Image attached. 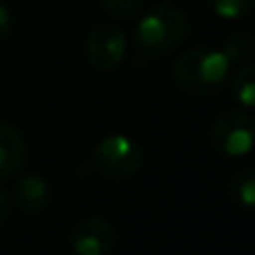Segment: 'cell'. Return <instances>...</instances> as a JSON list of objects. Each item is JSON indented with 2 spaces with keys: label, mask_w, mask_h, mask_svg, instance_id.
<instances>
[{
  "label": "cell",
  "mask_w": 255,
  "mask_h": 255,
  "mask_svg": "<svg viewBox=\"0 0 255 255\" xmlns=\"http://www.w3.org/2000/svg\"><path fill=\"white\" fill-rule=\"evenodd\" d=\"M231 61L222 49L195 47L184 52L172 65V81L188 97H211L229 81Z\"/></svg>",
  "instance_id": "1"
},
{
  "label": "cell",
  "mask_w": 255,
  "mask_h": 255,
  "mask_svg": "<svg viewBox=\"0 0 255 255\" xmlns=\"http://www.w3.org/2000/svg\"><path fill=\"white\" fill-rule=\"evenodd\" d=\"M188 36V18L179 7L157 4L152 7L134 29V45L143 56L159 58L175 52Z\"/></svg>",
  "instance_id": "2"
},
{
  "label": "cell",
  "mask_w": 255,
  "mask_h": 255,
  "mask_svg": "<svg viewBox=\"0 0 255 255\" xmlns=\"http://www.w3.org/2000/svg\"><path fill=\"white\" fill-rule=\"evenodd\" d=\"M143 166V150L128 134H106L92 152V168L110 181H126Z\"/></svg>",
  "instance_id": "3"
},
{
  "label": "cell",
  "mask_w": 255,
  "mask_h": 255,
  "mask_svg": "<svg viewBox=\"0 0 255 255\" xmlns=\"http://www.w3.org/2000/svg\"><path fill=\"white\" fill-rule=\"evenodd\" d=\"M211 143L222 157H247L255 150V119L242 108L220 112L211 126Z\"/></svg>",
  "instance_id": "4"
},
{
  "label": "cell",
  "mask_w": 255,
  "mask_h": 255,
  "mask_svg": "<svg viewBox=\"0 0 255 255\" xmlns=\"http://www.w3.org/2000/svg\"><path fill=\"white\" fill-rule=\"evenodd\" d=\"M128 38L117 25H97L85 38L88 63L99 72H110L124 61Z\"/></svg>",
  "instance_id": "5"
},
{
  "label": "cell",
  "mask_w": 255,
  "mask_h": 255,
  "mask_svg": "<svg viewBox=\"0 0 255 255\" xmlns=\"http://www.w3.org/2000/svg\"><path fill=\"white\" fill-rule=\"evenodd\" d=\"M70 247L74 255H110L117 247V231L106 217H85L72 229Z\"/></svg>",
  "instance_id": "6"
},
{
  "label": "cell",
  "mask_w": 255,
  "mask_h": 255,
  "mask_svg": "<svg viewBox=\"0 0 255 255\" xmlns=\"http://www.w3.org/2000/svg\"><path fill=\"white\" fill-rule=\"evenodd\" d=\"M27 163V145L16 126L0 121V181L13 179Z\"/></svg>",
  "instance_id": "7"
},
{
  "label": "cell",
  "mask_w": 255,
  "mask_h": 255,
  "mask_svg": "<svg viewBox=\"0 0 255 255\" xmlns=\"http://www.w3.org/2000/svg\"><path fill=\"white\" fill-rule=\"evenodd\" d=\"M11 202L27 215H38L52 202V186L40 175H25L13 186Z\"/></svg>",
  "instance_id": "8"
},
{
  "label": "cell",
  "mask_w": 255,
  "mask_h": 255,
  "mask_svg": "<svg viewBox=\"0 0 255 255\" xmlns=\"http://www.w3.org/2000/svg\"><path fill=\"white\" fill-rule=\"evenodd\" d=\"M229 195L240 208L255 213V166L242 168L231 177Z\"/></svg>",
  "instance_id": "9"
},
{
  "label": "cell",
  "mask_w": 255,
  "mask_h": 255,
  "mask_svg": "<svg viewBox=\"0 0 255 255\" xmlns=\"http://www.w3.org/2000/svg\"><path fill=\"white\" fill-rule=\"evenodd\" d=\"M231 97L242 110H255V65H240L231 79Z\"/></svg>",
  "instance_id": "10"
},
{
  "label": "cell",
  "mask_w": 255,
  "mask_h": 255,
  "mask_svg": "<svg viewBox=\"0 0 255 255\" xmlns=\"http://www.w3.org/2000/svg\"><path fill=\"white\" fill-rule=\"evenodd\" d=\"M222 52L226 54V58L238 65H247V63L255 61V34L253 31H233L222 45Z\"/></svg>",
  "instance_id": "11"
},
{
  "label": "cell",
  "mask_w": 255,
  "mask_h": 255,
  "mask_svg": "<svg viewBox=\"0 0 255 255\" xmlns=\"http://www.w3.org/2000/svg\"><path fill=\"white\" fill-rule=\"evenodd\" d=\"M206 4L222 20H242L251 13L255 0H206Z\"/></svg>",
  "instance_id": "12"
},
{
  "label": "cell",
  "mask_w": 255,
  "mask_h": 255,
  "mask_svg": "<svg viewBox=\"0 0 255 255\" xmlns=\"http://www.w3.org/2000/svg\"><path fill=\"white\" fill-rule=\"evenodd\" d=\"M101 7L106 9L108 16L117 18V20H128L141 11L143 0H101Z\"/></svg>",
  "instance_id": "13"
},
{
  "label": "cell",
  "mask_w": 255,
  "mask_h": 255,
  "mask_svg": "<svg viewBox=\"0 0 255 255\" xmlns=\"http://www.w3.org/2000/svg\"><path fill=\"white\" fill-rule=\"evenodd\" d=\"M13 31V18H11V11H9L4 4H0V43L7 40Z\"/></svg>",
  "instance_id": "14"
},
{
  "label": "cell",
  "mask_w": 255,
  "mask_h": 255,
  "mask_svg": "<svg viewBox=\"0 0 255 255\" xmlns=\"http://www.w3.org/2000/svg\"><path fill=\"white\" fill-rule=\"evenodd\" d=\"M11 208H13V202H11V197H9V193L0 188V226H2L4 222L9 220V215H11Z\"/></svg>",
  "instance_id": "15"
}]
</instances>
